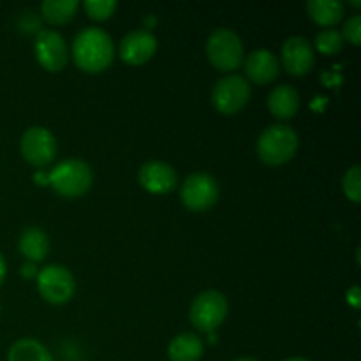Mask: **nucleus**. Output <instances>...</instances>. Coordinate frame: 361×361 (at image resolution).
I'll list each match as a JSON object with an SVG mask.
<instances>
[{"label":"nucleus","instance_id":"10","mask_svg":"<svg viewBox=\"0 0 361 361\" xmlns=\"http://www.w3.org/2000/svg\"><path fill=\"white\" fill-rule=\"evenodd\" d=\"M37 62L49 73H59L66 67L67 59V44L62 35L51 28H44L37 34L34 44Z\"/></svg>","mask_w":361,"mask_h":361},{"label":"nucleus","instance_id":"13","mask_svg":"<svg viewBox=\"0 0 361 361\" xmlns=\"http://www.w3.org/2000/svg\"><path fill=\"white\" fill-rule=\"evenodd\" d=\"M140 183L152 194H168L178 183V176L173 166L162 161L145 162L140 169Z\"/></svg>","mask_w":361,"mask_h":361},{"label":"nucleus","instance_id":"20","mask_svg":"<svg viewBox=\"0 0 361 361\" xmlns=\"http://www.w3.org/2000/svg\"><path fill=\"white\" fill-rule=\"evenodd\" d=\"M78 0H44L41 14L48 23L63 25L74 18L78 11Z\"/></svg>","mask_w":361,"mask_h":361},{"label":"nucleus","instance_id":"29","mask_svg":"<svg viewBox=\"0 0 361 361\" xmlns=\"http://www.w3.org/2000/svg\"><path fill=\"white\" fill-rule=\"evenodd\" d=\"M235 361H257V360H254V358H238V360H235Z\"/></svg>","mask_w":361,"mask_h":361},{"label":"nucleus","instance_id":"2","mask_svg":"<svg viewBox=\"0 0 361 361\" xmlns=\"http://www.w3.org/2000/svg\"><path fill=\"white\" fill-rule=\"evenodd\" d=\"M298 150V134L284 123H274L257 140V157L268 166H282Z\"/></svg>","mask_w":361,"mask_h":361},{"label":"nucleus","instance_id":"23","mask_svg":"<svg viewBox=\"0 0 361 361\" xmlns=\"http://www.w3.org/2000/svg\"><path fill=\"white\" fill-rule=\"evenodd\" d=\"M116 9V2L115 0H87L85 2V11L90 18L94 20H108Z\"/></svg>","mask_w":361,"mask_h":361},{"label":"nucleus","instance_id":"19","mask_svg":"<svg viewBox=\"0 0 361 361\" xmlns=\"http://www.w3.org/2000/svg\"><path fill=\"white\" fill-rule=\"evenodd\" d=\"M7 361H53V356L35 338H21L11 345Z\"/></svg>","mask_w":361,"mask_h":361},{"label":"nucleus","instance_id":"26","mask_svg":"<svg viewBox=\"0 0 361 361\" xmlns=\"http://www.w3.org/2000/svg\"><path fill=\"white\" fill-rule=\"evenodd\" d=\"M21 275L27 279H32V277H37V268H35L34 263H27L21 267Z\"/></svg>","mask_w":361,"mask_h":361},{"label":"nucleus","instance_id":"5","mask_svg":"<svg viewBox=\"0 0 361 361\" xmlns=\"http://www.w3.org/2000/svg\"><path fill=\"white\" fill-rule=\"evenodd\" d=\"M228 310V300L222 293L214 291V289L203 291L196 296V300L190 305V323L194 324L196 330L203 331V334H214L224 323Z\"/></svg>","mask_w":361,"mask_h":361},{"label":"nucleus","instance_id":"4","mask_svg":"<svg viewBox=\"0 0 361 361\" xmlns=\"http://www.w3.org/2000/svg\"><path fill=\"white\" fill-rule=\"evenodd\" d=\"M207 56L222 73L236 71L245 59L242 39L229 28H215L207 41Z\"/></svg>","mask_w":361,"mask_h":361},{"label":"nucleus","instance_id":"18","mask_svg":"<svg viewBox=\"0 0 361 361\" xmlns=\"http://www.w3.org/2000/svg\"><path fill=\"white\" fill-rule=\"evenodd\" d=\"M307 13L314 23L334 27L344 18V4L338 0H310L307 2Z\"/></svg>","mask_w":361,"mask_h":361},{"label":"nucleus","instance_id":"3","mask_svg":"<svg viewBox=\"0 0 361 361\" xmlns=\"http://www.w3.org/2000/svg\"><path fill=\"white\" fill-rule=\"evenodd\" d=\"M48 183L63 197H80L94 183V171L81 159H67L56 164L49 173Z\"/></svg>","mask_w":361,"mask_h":361},{"label":"nucleus","instance_id":"27","mask_svg":"<svg viewBox=\"0 0 361 361\" xmlns=\"http://www.w3.org/2000/svg\"><path fill=\"white\" fill-rule=\"evenodd\" d=\"M6 274H7V264H6V259H4V256L0 254V286H2V282L6 281Z\"/></svg>","mask_w":361,"mask_h":361},{"label":"nucleus","instance_id":"9","mask_svg":"<svg viewBox=\"0 0 361 361\" xmlns=\"http://www.w3.org/2000/svg\"><path fill=\"white\" fill-rule=\"evenodd\" d=\"M20 150L32 166H48L56 155L55 136L44 127H28L20 140Z\"/></svg>","mask_w":361,"mask_h":361},{"label":"nucleus","instance_id":"1","mask_svg":"<svg viewBox=\"0 0 361 361\" xmlns=\"http://www.w3.org/2000/svg\"><path fill=\"white\" fill-rule=\"evenodd\" d=\"M115 56V44L111 35L97 27L80 30L73 42V59L85 73H102L108 69Z\"/></svg>","mask_w":361,"mask_h":361},{"label":"nucleus","instance_id":"14","mask_svg":"<svg viewBox=\"0 0 361 361\" xmlns=\"http://www.w3.org/2000/svg\"><path fill=\"white\" fill-rule=\"evenodd\" d=\"M245 67V76L249 81L256 85H268L271 81L277 80L279 73H281V63L275 53L270 49H256V51L249 53V56L243 62Z\"/></svg>","mask_w":361,"mask_h":361},{"label":"nucleus","instance_id":"7","mask_svg":"<svg viewBox=\"0 0 361 361\" xmlns=\"http://www.w3.org/2000/svg\"><path fill=\"white\" fill-rule=\"evenodd\" d=\"M250 101V85L240 74H228L215 83L212 90V102L224 115L242 111Z\"/></svg>","mask_w":361,"mask_h":361},{"label":"nucleus","instance_id":"22","mask_svg":"<svg viewBox=\"0 0 361 361\" xmlns=\"http://www.w3.org/2000/svg\"><path fill=\"white\" fill-rule=\"evenodd\" d=\"M342 190L351 200L353 203H360L361 201V168L360 164H355L349 168L342 176Z\"/></svg>","mask_w":361,"mask_h":361},{"label":"nucleus","instance_id":"16","mask_svg":"<svg viewBox=\"0 0 361 361\" xmlns=\"http://www.w3.org/2000/svg\"><path fill=\"white\" fill-rule=\"evenodd\" d=\"M20 252L27 257L28 263H41L49 252V238L41 228H27L20 236Z\"/></svg>","mask_w":361,"mask_h":361},{"label":"nucleus","instance_id":"28","mask_svg":"<svg viewBox=\"0 0 361 361\" xmlns=\"http://www.w3.org/2000/svg\"><path fill=\"white\" fill-rule=\"evenodd\" d=\"M284 361H310V360L302 358V356H296V358H288V360H284Z\"/></svg>","mask_w":361,"mask_h":361},{"label":"nucleus","instance_id":"21","mask_svg":"<svg viewBox=\"0 0 361 361\" xmlns=\"http://www.w3.org/2000/svg\"><path fill=\"white\" fill-rule=\"evenodd\" d=\"M344 46V37L335 28H324L316 35V48L319 49L323 55H335Z\"/></svg>","mask_w":361,"mask_h":361},{"label":"nucleus","instance_id":"15","mask_svg":"<svg viewBox=\"0 0 361 361\" xmlns=\"http://www.w3.org/2000/svg\"><path fill=\"white\" fill-rule=\"evenodd\" d=\"M268 109L275 118L291 120L300 109V95L291 85H277L268 95Z\"/></svg>","mask_w":361,"mask_h":361},{"label":"nucleus","instance_id":"8","mask_svg":"<svg viewBox=\"0 0 361 361\" xmlns=\"http://www.w3.org/2000/svg\"><path fill=\"white\" fill-rule=\"evenodd\" d=\"M37 289L48 303L62 305L74 296L76 281L66 267L49 264L37 274Z\"/></svg>","mask_w":361,"mask_h":361},{"label":"nucleus","instance_id":"6","mask_svg":"<svg viewBox=\"0 0 361 361\" xmlns=\"http://www.w3.org/2000/svg\"><path fill=\"white\" fill-rule=\"evenodd\" d=\"M219 182L208 173H192L185 178L180 189V197L187 210L207 212L219 201Z\"/></svg>","mask_w":361,"mask_h":361},{"label":"nucleus","instance_id":"11","mask_svg":"<svg viewBox=\"0 0 361 361\" xmlns=\"http://www.w3.org/2000/svg\"><path fill=\"white\" fill-rule=\"evenodd\" d=\"M316 62L314 48L309 39L302 35H293L286 39L282 46V66L293 76H303L309 73Z\"/></svg>","mask_w":361,"mask_h":361},{"label":"nucleus","instance_id":"25","mask_svg":"<svg viewBox=\"0 0 361 361\" xmlns=\"http://www.w3.org/2000/svg\"><path fill=\"white\" fill-rule=\"evenodd\" d=\"M345 296H348V303L353 307V309L358 310L361 307V289L358 286H353V288L348 289V293H345Z\"/></svg>","mask_w":361,"mask_h":361},{"label":"nucleus","instance_id":"17","mask_svg":"<svg viewBox=\"0 0 361 361\" xmlns=\"http://www.w3.org/2000/svg\"><path fill=\"white\" fill-rule=\"evenodd\" d=\"M203 353V341L194 334L176 335L168 348V356L171 361H200Z\"/></svg>","mask_w":361,"mask_h":361},{"label":"nucleus","instance_id":"12","mask_svg":"<svg viewBox=\"0 0 361 361\" xmlns=\"http://www.w3.org/2000/svg\"><path fill=\"white\" fill-rule=\"evenodd\" d=\"M157 51V39L147 28L129 32L120 42V56L129 66H141L148 62Z\"/></svg>","mask_w":361,"mask_h":361},{"label":"nucleus","instance_id":"24","mask_svg":"<svg viewBox=\"0 0 361 361\" xmlns=\"http://www.w3.org/2000/svg\"><path fill=\"white\" fill-rule=\"evenodd\" d=\"M342 37L344 41L348 39L351 44L360 46L361 42V16L360 14H355V16L348 18V21L344 23V28H342Z\"/></svg>","mask_w":361,"mask_h":361}]
</instances>
